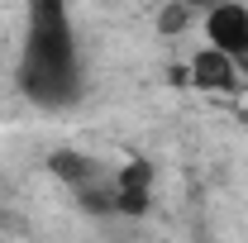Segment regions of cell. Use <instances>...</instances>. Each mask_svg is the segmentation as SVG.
I'll return each mask as SVG.
<instances>
[{"mask_svg": "<svg viewBox=\"0 0 248 243\" xmlns=\"http://www.w3.org/2000/svg\"><path fill=\"white\" fill-rule=\"evenodd\" d=\"M19 91L33 105H72L81 95L77 33L62 0H29V33L19 53Z\"/></svg>", "mask_w": 248, "mask_h": 243, "instance_id": "obj_1", "label": "cell"}, {"mask_svg": "<svg viewBox=\"0 0 248 243\" xmlns=\"http://www.w3.org/2000/svg\"><path fill=\"white\" fill-rule=\"evenodd\" d=\"M48 172H53L62 186H72V191H77L91 210H115V196H110V186H105L110 177L100 172V162H95V157L62 148V152H53V157H48Z\"/></svg>", "mask_w": 248, "mask_h": 243, "instance_id": "obj_2", "label": "cell"}, {"mask_svg": "<svg viewBox=\"0 0 248 243\" xmlns=\"http://www.w3.org/2000/svg\"><path fill=\"white\" fill-rule=\"evenodd\" d=\"M205 33H210V48L224 53L229 62H248V5L239 0H224V5H210L205 15Z\"/></svg>", "mask_w": 248, "mask_h": 243, "instance_id": "obj_3", "label": "cell"}, {"mask_svg": "<svg viewBox=\"0 0 248 243\" xmlns=\"http://www.w3.org/2000/svg\"><path fill=\"white\" fill-rule=\"evenodd\" d=\"M110 196H115V210L120 214H143L148 210V196H153L148 162H124L120 172L110 177Z\"/></svg>", "mask_w": 248, "mask_h": 243, "instance_id": "obj_4", "label": "cell"}, {"mask_svg": "<svg viewBox=\"0 0 248 243\" xmlns=\"http://www.w3.org/2000/svg\"><path fill=\"white\" fill-rule=\"evenodd\" d=\"M191 81L201 91H239V62H229L215 48H205L201 58L191 62Z\"/></svg>", "mask_w": 248, "mask_h": 243, "instance_id": "obj_5", "label": "cell"}]
</instances>
